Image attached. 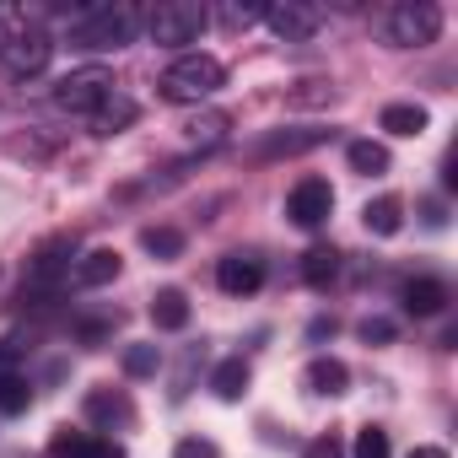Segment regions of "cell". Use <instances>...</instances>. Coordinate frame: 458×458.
Masks as SVG:
<instances>
[{"label":"cell","mask_w":458,"mask_h":458,"mask_svg":"<svg viewBox=\"0 0 458 458\" xmlns=\"http://www.w3.org/2000/svg\"><path fill=\"white\" fill-rule=\"evenodd\" d=\"M49 458H124V447L108 437H92V431H55Z\"/></svg>","instance_id":"obj_13"},{"label":"cell","mask_w":458,"mask_h":458,"mask_svg":"<svg viewBox=\"0 0 458 458\" xmlns=\"http://www.w3.org/2000/svg\"><path fill=\"white\" fill-rule=\"evenodd\" d=\"M146 28V17L130 6V0H114V6H81L65 28L71 49H87V55H108V49H124L135 44V33Z\"/></svg>","instance_id":"obj_1"},{"label":"cell","mask_w":458,"mask_h":458,"mask_svg":"<svg viewBox=\"0 0 458 458\" xmlns=\"http://www.w3.org/2000/svg\"><path fill=\"white\" fill-rule=\"evenodd\" d=\"M210 394L226 399V404H238V399L249 394V361H243V356H226V361L210 372Z\"/></svg>","instance_id":"obj_19"},{"label":"cell","mask_w":458,"mask_h":458,"mask_svg":"<svg viewBox=\"0 0 458 458\" xmlns=\"http://www.w3.org/2000/svg\"><path fill=\"white\" fill-rule=\"evenodd\" d=\"M329 210H335V189H329V178H302L292 194H286V216L297 221V226H324L329 221Z\"/></svg>","instance_id":"obj_7"},{"label":"cell","mask_w":458,"mask_h":458,"mask_svg":"<svg viewBox=\"0 0 458 458\" xmlns=\"http://www.w3.org/2000/svg\"><path fill=\"white\" fill-rule=\"evenodd\" d=\"M49 55H55V38L38 33V28H28V33H12V44L0 49V65H6L17 81H28V76H38L49 65Z\"/></svg>","instance_id":"obj_6"},{"label":"cell","mask_w":458,"mask_h":458,"mask_svg":"<svg viewBox=\"0 0 458 458\" xmlns=\"http://www.w3.org/2000/svg\"><path fill=\"white\" fill-rule=\"evenodd\" d=\"M265 22H270V33H276L281 44H308V38L324 28V12H313V6H297V0H286V6H270V12H265Z\"/></svg>","instance_id":"obj_8"},{"label":"cell","mask_w":458,"mask_h":458,"mask_svg":"<svg viewBox=\"0 0 458 458\" xmlns=\"http://www.w3.org/2000/svg\"><path fill=\"white\" fill-rule=\"evenodd\" d=\"M394 335H399L394 318H361V340H367V345H388Z\"/></svg>","instance_id":"obj_29"},{"label":"cell","mask_w":458,"mask_h":458,"mask_svg":"<svg viewBox=\"0 0 458 458\" xmlns=\"http://www.w3.org/2000/svg\"><path fill=\"white\" fill-rule=\"evenodd\" d=\"M335 130H270L259 146H254V162H276V157H302L313 146H324Z\"/></svg>","instance_id":"obj_11"},{"label":"cell","mask_w":458,"mask_h":458,"mask_svg":"<svg viewBox=\"0 0 458 458\" xmlns=\"http://www.w3.org/2000/svg\"><path fill=\"white\" fill-rule=\"evenodd\" d=\"M140 249H146L151 259H178V254H183V233H178V226H146V233H140Z\"/></svg>","instance_id":"obj_23"},{"label":"cell","mask_w":458,"mask_h":458,"mask_svg":"<svg viewBox=\"0 0 458 458\" xmlns=\"http://www.w3.org/2000/svg\"><path fill=\"white\" fill-rule=\"evenodd\" d=\"M426 119H431V114H426L420 103H388L377 124H383L388 135H420V130H426Z\"/></svg>","instance_id":"obj_21"},{"label":"cell","mask_w":458,"mask_h":458,"mask_svg":"<svg viewBox=\"0 0 458 458\" xmlns=\"http://www.w3.org/2000/svg\"><path fill=\"white\" fill-rule=\"evenodd\" d=\"M157 367H162L157 345H130V351H124V372H130V377H151Z\"/></svg>","instance_id":"obj_26"},{"label":"cell","mask_w":458,"mask_h":458,"mask_svg":"<svg viewBox=\"0 0 458 458\" xmlns=\"http://www.w3.org/2000/svg\"><path fill=\"white\" fill-rule=\"evenodd\" d=\"M173 458H216V442H210V437H183V442L173 447Z\"/></svg>","instance_id":"obj_31"},{"label":"cell","mask_w":458,"mask_h":458,"mask_svg":"<svg viewBox=\"0 0 458 458\" xmlns=\"http://www.w3.org/2000/svg\"><path fill=\"white\" fill-rule=\"evenodd\" d=\"M87 420H98V426H130L135 420V404L119 388H92L87 394Z\"/></svg>","instance_id":"obj_15"},{"label":"cell","mask_w":458,"mask_h":458,"mask_svg":"<svg viewBox=\"0 0 458 458\" xmlns=\"http://www.w3.org/2000/svg\"><path fill=\"white\" fill-rule=\"evenodd\" d=\"M226 81V71H221V60L216 55H199V49H189V55H178L162 76H157V92L167 98V103H205V98H216V87Z\"/></svg>","instance_id":"obj_2"},{"label":"cell","mask_w":458,"mask_h":458,"mask_svg":"<svg viewBox=\"0 0 458 458\" xmlns=\"http://www.w3.org/2000/svg\"><path fill=\"white\" fill-rule=\"evenodd\" d=\"M345 162L356 167V173H388V146H377V140H351L345 146Z\"/></svg>","instance_id":"obj_24"},{"label":"cell","mask_w":458,"mask_h":458,"mask_svg":"<svg viewBox=\"0 0 458 458\" xmlns=\"http://www.w3.org/2000/svg\"><path fill=\"white\" fill-rule=\"evenodd\" d=\"M12 361H17V340L0 345V415H22V410L33 404V383H28V372H17Z\"/></svg>","instance_id":"obj_10"},{"label":"cell","mask_w":458,"mask_h":458,"mask_svg":"<svg viewBox=\"0 0 458 458\" xmlns=\"http://www.w3.org/2000/svg\"><path fill=\"white\" fill-rule=\"evenodd\" d=\"M130 119H135V103L114 92V98H108V103H103V108L92 114V135H119V130H124Z\"/></svg>","instance_id":"obj_22"},{"label":"cell","mask_w":458,"mask_h":458,"mask_svg":"<svg viewBox=\"0 0 458 458\" xmlns=\"http://www.w3.org/2000/svg\"><path fill=\"white\" fill-rule=\"evenodd\" d=\"M335 87L329 81H302V92H292V103H329Z\"/></svg>","instance_id":"obj_32"},{"label":"cell","mask_w":458,"mask_h":458,"mask_svg":"<svg viewBox=\"0 0 458 458\" xmlns=\"http://www.w3.org/2000/svg\"><path fill=\"white\" fill-rule=\"evenodd\" d=\"M189 130V140H221V130H226V114H205V119H194V124H183Z\"/></svg>","instance_id":"obj_27"},{"label":"cell","mask_w":458,"mask_h":458,"mask_svg":"<svg viewBox=\"0 0 458 458\" xmlns=\"http://www.w3.org/2000/svg\"><path fill=\"white\" fill-rule=\"evenodd\" d=\"M119 270H124V259H119L114 249H92V254H81V259H76L71 286H76V292H98V286L119 281Z\"/></svg>","instance_id":"obj_12"},{"label":"cell","mask_w":458,"mask_h":458,"mask_svg":"<svg viewBox=\"0 0 458 458\" xmlns=\"http://www.w3.org/2000/svg\"><path fill=\"white\" fill-rule=\"evenodd\" d=\"M399 302H404L410 318H437V313L447 308V286L431 281V276H420V281H410V286L399 292Z\"/></svg>","instance_id":"obj_14"},{"label":"cell","mask_w":458,"mask_h":458,"mask_svg":"<svg viewBox=\"0 0 458 458\" xmlns=\"http://www.w3.org/2000/svg\"><path fill=\"white\" fill-rule=\"evenodd\" d=\"M114 98V76L103 71V65H87V71H71L60 87H55V103L65 108V114H98L103 103Z\"/></svg>","instance_id":"obj_5"},{"label":"cell","mask_w":458,"mask_h":458,"mask_svg":"<svg viewBox=\"0 0 458 458\" xmlns=\"http://www.w3.org/2000/svg\"><path fill=\"white\" fill-rule=\"evenodd\" d=\"M361 221H367V233H377V238H394L399 226H404V199H399V194H377V199H367Z\"/></svg>","instance_id":"obj_16"},{"label":"cell","mask_w":458,"mask_h":458,"mask_svg":"<svg viewBox=\"0 0 458 458\" xmlns=\"http://www.w3.org/2000/svg\"><path fill=\"white\" fill-rule=\"evenodd\" d=\"M302 383H308V394H345V383H351V372H345V361H335V356H313L308 361V372H302Z\"/></svg>","instance_id":"obj_18"},{"label":"cell","mask_w":458,"mask_h":458,"mask_svg":"<svg viewBox=\"0 0 458 458\" xmlns=\"http://www.w3.org/2000/svg\"><path fill=\"white\" fill-rule=\"evenodd\" d=\"M410 458H447V447H431L426 442V447H410Z\"/></svg>","instance_id":"obj_33"},{"label":"cell","mask_w":458,"mask_h":458,"mask_svg":"<svg viewBox=\"0 0 458 458\" xmlns=\"http://www.w3.org/2000/svg\"><path fill=\"white\" fill-rule=\"evenodd\" d=\"M388 44L394 49H426L442 38V6L437 0H404V6L388 12Z\"/></svg>","instance_id":"obj_4"},{"label":"cell","mask_w":458,"mask_h":458,"mask_svg":"<svg viewBox=\"0 0 458 458\" xmlns=\"http://www.w3.org/2000/svg\"><path fill=\"white\" fill-rule=\"evenodd\" d=\"M302 458H345V442H340L335 431H324V437H313V442L302 447Z\"/></svg>","instance_id":"obj_30"},{"label":"cell","mask_w":458,"mask_h":458,"mask_svg":"<svg viewBox=\"0 0 458 458\" xmlns=\"http://www.w3.org/2000/svg\"><path fill=\"white\" fill-rule=\"evenodd\" d=\"M335 276H340V249L318 243V249H308V254H302V281H308L313 292H329V286H335Z\"/></svg>","instance_id":"obj_20"},{"label":"cell","mask_w":458,"mask_h":458,"mask_svg":"<svg viewBox=\"0 0 458 458\" xmlns=\"http://www.w3.org/2000/svg\"><path fill=\"white\" fill-rule=\"evenodd\" d=\"M205 28H210V12L194 6V0H162V6L146 17L151 44H162V49H183V55H189V44L205 38Z\"/></svg>","instance_id":"obj_3"},{"label":"cell","mask_w":458,"mask_h":458,"mask_svg":"<svg viewBox=\"0 0 458 458\" xmlns=\"http://www.w3.org/2000/svg\"><path fill=\"white\" fill-rule=\"evenodd\" d=\"M216 286L226 297H254L265 286V259H254V254H226L216 265Z\"/></svg>","instance_id":"obj_9"},{"label":"cell","mask_w":458,"mask_h":458,"mask_svg":"<svg viewBox=\"0 0 458 458\" xmlns=\"http://www.w3.org/2000/svg\"><path fill=\"white\" fill-rule=\"evenodd\" d=\"M265 12L270 6H259V0H254V6H221V22L226 28H249V22H265Z\"/></svg>","instance_id":"obj_28"},{"label":"cell","mask_w":458,"mask_h":458,"mask_svg":"<svg viewBox=\"0 0 458 458\" xmlns=\"http://www.w3.org/2000/svg\"><path fill=\"white\" fill-rule=\"evenodd\" d=\"M351 458H394V447H388V431H383V426H361V431H356V447H351Z\"/></svg>","instance_id":"obj_25"},{"label":"cell","mask_w":458,"mask_h":458,"mask_svg":"<svg viewBox=\"0 0 458 458\" xmlns=\"http://www.w3.org/2000/svg\"><path fill=\"white\" fill-rule=\"evenodd\" d=\"M151 324H157V329H167V335L189 329V297H183L178 286H162V292L151 297Z\"/></svg>","instance_id":"obj_17"}]
</instances>
